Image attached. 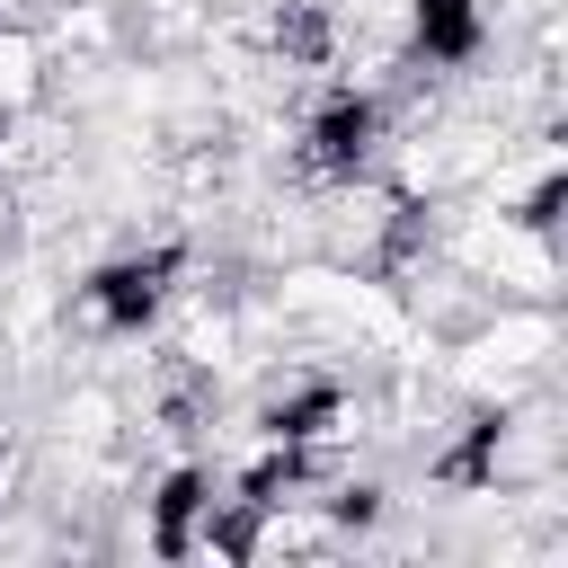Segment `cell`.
Segmentation results:
<instances>
[{
    "instance_id": "6da1fadb",
    "label": "cell",
    "mask_w": 568,
    "mask_h": 568,
    "mask_svg": "<svg viewBox=\"0 0 568 568\" xmlns=\"http://www.w3.org/2000/svg\"><path fill=\"white\" fill-rule=\"evenodd\" d=\"M178 275H186V248H178V240H151V248H124V257L89 266L80 302H89V320H98L106 337H142V328L169 311Z\"/></svg>"
},
{
    "instance_id": "7a4b0ae2",
    "label": "cell",
    "mask_w": 568,
    "mask_h": 568,
    "mask_svg": "<svg viewBox=\"0 0 568 568\" xmlns=\"http://www.w3.org/2000/svg\"><path fill=\"white\" fill-rule=\"evenodd\" d=\"M373 142H382V106H373V89L337 80V89L311 106V124H302V169H311V178H355V169L373 160Z\"/></svg>"
},
{
    "instance_id": "3957f363",
    "label": "cell",
    "mask_w": 568,
    "mask_h": 568,
    "mask_svg": "<svg viewBox=\"0 0 568 568\" xmlns=\"http://www.w3.org/2000/svg\"><path fill=\"white\" fill-rule=\"evenodd\" d=\"M408 44H417V62L462 71V62H479V44H488V9H479V0H417V9H408Z\"/></svg>"
},
{
    "instance_id": "277c9868",
    "label": "cell",
    "mask_w": 568,
    "mask_h": 568,
    "mask_svg": "<svg viewBox=\"0 0 568 568\" xmlns=\"http://www.w3.org/2000/svg\"><path fill=\"white\" fill-rule=\"evenodd\" d=\"M204 506H213V470L178 462V470L151 488V550H160V559H195V524H204Z\"/></svg>"
},
{
    "instance_id": "5b68a950",
    "label": "cell",
    "mask_w": 568,
    "mask_h": 568,
    "mask_svg": "<svg viewBox=\"0 0 568 568\" xmlns=\"http://www.w3.org/2000/svg\"><path fill=\"white\" fill-rule=\"evenodd\" d=\"M337 417H346V390H337V382H302V390H284L257 426H266L275 444H328Z\"/></svg>"
},
{
    "instance_id": "8992f818",
    "label": "cell",
    "mask_w": 568,
    "mask_h": 568,
    "mask_svg": "<svg viewBox=\"0 0 568 568\" xmlns=\"http://www.w3.org/2000/svg\"><path fill=\"white\" fill-rule=\"evenodd\" d=\"M311 453H320V444H275V435H266V453L240 470V488H231V497H248V506H266V515H275V506L311 479Z\"/></svg>"
},
{
    "instance_id": "52a82bcc",
    "label": "cell",
    "mask_w": 568,
    "mask_h": 568,
    "mask_svg": "<svg viewBox=\"0 0 568 568\" xmlns=\"http://www.w3.org/2000/svg\"><path fill=\"white\" fill-rule=\"evenodd\" d=\"M497 444H506V417H488V408H479V417H470V435L435 462V479H444V488H488V479H497Z\"/></svg>"
},
{
    "instance_id": "ba28073f",
    "label": "cell",
    "mask_w": 568,
    "mask_h": 568,
    "mask_svg": "<svg viewBox=\"0 0 568 568\" xmlns=\"http://www.w3.org/2000/svg\"><path fill=\"white\" fill-rule=\"evenodd\" d=\"M275 44H284V62L320 71V62H328V44H337V18H328V0H284V18H275Z\"/></svg>"
},
{
    "instance_id": "9c48e42d",
    "label": "cell",
    "mask_w": 568,
    "mask_h": 568,
    "mask_svg": "<svg viewBox=\"0 0 568 568\" xmlns=\"http://www.w3.org/2000/svg\"><path fill=\"white\" fill-rule=\"evenodd\" d=\"M559 195H568V178H559V169H541V186L515 204V222H524V231H550V222H559Z\"/></svg>"
},
{
    "instance_id": "30bf717a",
    "label": "cell",
    "mask_w": 568,
    "mask_h": 568,
    "mask_svg": "<svg viewBox=\"0 0 568 568\" xmlns=\"http://www.w3.org/2000/svg\"><path fill=\"white\" fill-rule=\"evenodd\" d=\"M328 515H337L346 532H373V524H382V488H346V497H328Z\"/></svg>"
}]
</instances>
